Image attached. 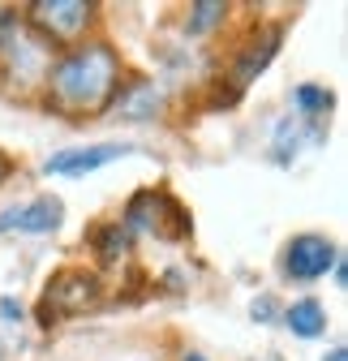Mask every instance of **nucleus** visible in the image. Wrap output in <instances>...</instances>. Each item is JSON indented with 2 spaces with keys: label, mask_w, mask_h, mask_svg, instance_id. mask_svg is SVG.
Instances as JSON below:
<instances>
[{
  "label": "nucleus",
  "mask_w": 348,
  "mask_h": 361,
  "mask_svg": "<svg viewBox=\"0 0 348 361\" xmlns=\"http://www.w3.org/2000/svg\"><path fill=\"white\" fill-rule=\"evenodd\" d=\"M120 86V56L108 43H86V48L61 56L48 65V90L52 104L65 116H95L116 99Z\"/></svg>",
  "instance_id": "obj_1"
},
{
  "label": "nucleus",
  "mask_w": 348,
  "mask_h": 361,
  "mask_svg": "<svg viewBox=\"0 0 348 361\" xmlns=\"http://www.w3.org/2000/svg\"><path fill=\"white\" fill-rule=\"evenodd\" d=\"M99 305V280L91 271H61V276L48 280L43 288V310L39 319L43 323H56V319H73V314H86Z\"/></svg>",
  "instance_id": "obj_2"
},
{
  "label": "nucleus",
  "mask_w": 348,
  "mask_h": 361,
  "mask_svg": "<svg viewBox=\"0 0 348 361\" xmlns=\"http://www.w3.org/2000/svg\"><path fill=\"white\" fill-rule=\"evenodd\" d=\"M95 18V5H86V0H35L30 5V30L43 39V43H73L77 35H86Z\"/></svg>",
  "instance_id": "obj_3"
},
{
  "label": "nucleus",
  "mask_w": 348,
  "mask_h": 361,
  "mask_svg": "<svg viewBox=\"0 0 348 361\" xmlns=\"http://www.w3.org/2000/svg\"><path fill=\"white\" fill-rule=\"evenodd\" d=\"M331 267H335V245L327 237H318V233H301L284 250V271L292 280H318Z\"/></svg>",
  "instance_id": "obj_4"
},
{
  "label": "nucleus",
  "mask_w": 348,
  "mask_h": 361,
  "mask_svg": "<svg viewBox=\"0 0 348 361\" xmlns=\"http://www.w3.org/2000/svg\"><path fill=\"white\" fill-rule=\"evenodd\" d=\"M134 155V142H95V147H77V151H61L43 164V176H82V172H95L108 168L112 159Z\"/></svg>",
  "instance_id": "obj_5"
},
{
  "label": "nucleus",
  "mask_w": 348,
  "mask_h": 361,
  "mask_svg": "<svg viewBox=\"0 0 348 361\" xmlns=\"http://www.w3.org/2000/svg\"><path fill=\"white\" fill-rule=\"evenodd\" d=\"M65 219V207L61 198H35V202H22V207H9L0 211V233H56Z\"/></svg>",
  "instance_id": "obj_6"
},
{
  "label": "nucleus",
  "mask_w": 348,
  "mask_h": 361,
  "mask_svg": "<svg viewBox=\"0 0 348 361\" xmlns=\"http://www.w3.org/2000/svg\"><path fill=\"white\" fill-rule=\"evenodd\" d=\"M284 323H288V331H292V336L314 340V336H323V331H327V310H323V301H318V297H301V301H292V305H288Z\"/></svg>",
  "instance_id": "obj_7"
},
{
  "label": "nucleus",
  "mask_w": 348,
  "mask_h": 361,
  "mask_svg": "<svg viewBox=\"0 0 348 361\" xmlns=\"http://www.w3.org/2000/svg\"><path fill=\"white\" fill-rule=\"evenodd\" d=\"M275 48H280V30L271 26V30H263V43H254V48H245V52L237 56V82H241V86L254 82L258 73L267 69V61L275 56Z\"/></svg>",
  "instance_id": "obj_8"
},
{
  "label": "nucleus",
  "mask_w": 348,
  "mask_h": 361,
  "mask_svg": "<svg viewBox=\"0 0 348 361\" xmlns=\"http://www.w3.org/2000/svg\"><path fill=\"white\" fill-rule=\"evenodd\" d=\"M297 108L306 112V116H327L331 112V104H335V95L327 86H314V82H306V86H297Z\"/></svg>",
  "instance_id": "obj_9"
},
{
  "label": "nucleus",
  "mask_w": 348,
  "mask_h": 361,
  "mask_svg": "<svg viewBox=\"0 0 348 361\" xmlns=\"http://www.w3.org/2000/svg\"><path fill=\"white\" fill-rule=\"evenodd\" d=\"M215 18H228V5H194L189 9V30L194 35H206L215 26Z\"/></svg>",
  "instance_id": "obj_10"
},
{
  "label": "nucleus",
  "mask_w": 348,
  "mask_h": 361,
  "mask_svg": "<svg viewBox=\"0 0 348 361\" xmlns=\"http://www.w3.org/2000/svg\"><path fill=\"white\" fill-rule=\"evenodd\" d=\"M95 241H99V250H104V258H108V262L125 250V233H120V228H112V224H104V228L95 233Z\"/></svg>",
  "instance_id": "obj_11"
},
{
  "label": "nucleus",
  "mask_w": 348,
  "mask_h": 361,
  "mask_svg": "<svg viewBox=\"0 0 348 361\" xmlns=\"http://www.w3.org/2000/svg\"><path fill=\"white\" fill-rule=\"evenodd\" d=\"M9 172H13V159H9L5 151H0V185H5V180H9Z\"/></svg>",
  "instance_id": "obj_12"
},
{
  "label": "nucleus",
  "mask_w": 348,
  "mask_h": 361,
  "mask_svg": "<svg viewBox=\"0 0 348 361\" xmlns=\"http://www.w3.org/2000/svg\"><path fill=\"white\" fill-rule=\"evenodd\" d=\"M0 314H5V319H18V314H22V310H18L13 301H0Z\"/></svg>",
  "instance_id": "obj_13"
},
{
  "label": "nucleus",
  "mask_w": 348,
  "mask_h": 361,
  "mask_svg": "<svg viewBox=\"0 0 348 361\" xmlns=\"http://www.w3.org/2000/svg\"><path fill=\"white\" fill-rule=\"evenodd\" d=\"M327 361H348V348H344V344H340V348H331V353H327Z\"/></svg>",
  "instance_id": "obj_14"
},
{
  "label": "nucleus",
  "mask_w": 348,
  "mask_h": 361,
  "mask_svg": "<svg viewBox=\"0 0 348 361\" xmlns=\"http://www.w3.org/2000/svg\"><path fill=\"white\" fill-rule=\"evenodd\" d=\"M185 361H206V357H198V353H189V357H185Z\"/></svg>",
  "instance_id": "obj_15"
}]
</instances>
